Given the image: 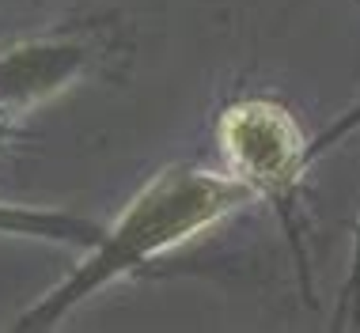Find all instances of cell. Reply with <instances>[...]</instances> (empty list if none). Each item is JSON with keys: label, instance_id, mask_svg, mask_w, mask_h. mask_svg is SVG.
<instances>
[{"label": "cell", "instance_id": "cell-1", "mask_svg": "<svg viewBox=\"0 0 360 333\" xmlns=\"http://www.w3.org/2000/svg\"><path fill=\"white\" fill-rule=\"evenodd\" d=\"M250 201H255L250 185H243L231 174L186 166V163H174L167 171H160L148 185H141V193L122 209V216L110 228H103L99 242L87 250L80 266L15 322V329L31 333V329L57 326L87 296L103 292L106 284L122 277L141 273L160 254L201 235L205 228L220 223L224 216H231L236 209H243Z\"/></svg>", "mask_w": 360, "mask_h": 333}, {"label": "cell", "instance_id": "cell-2", "mask_svg": "<svg viewBox=\"0 0 360 333\" xmlns=\"http://www.w3.org/2000/svg\"><path fill=\"white\" fill-rule=\"evenodd\" d=\"M356 122H360V110H353L338 129L319 136L315 144H307L296 117L274 99H239L220 114L217 136H220L224 159H228V174L239 178L243 185H250L255 197H266L277 209L281 228H285L292 254L300 261L304 284H307V261H304V239H300V223H296L300 182H304V171L315 159V152H323L326 144L345 136Z\"/></svg>", "mask_w": 360, "mask_h": 333}, {"label": "cell", "instance_id": "cell-4", "mask_svg": "<svg viewBox=\"0 0 360 333\" xmlns=\"http://www.w3.org/2000/svg\"><path fill=\"white\" fill-rule=\"evenodd\" d=\"M0 235L38 239V242H65V247L91 250L103 235V223L76 216V212H61V209H31V204L0 201Z\"/></svg>", "mask_w": 360, "mask_h": 333}, {"label": "cell", "instance_id": "cell-3", "mask_svg": "<svg viewBox=\"0 0 360 333\" xmlns=\"http://www.w3.org/2000/svg\"><path fill=\"white\" fill-rule=\"evenodd\" d=\"M91 65L80 38H27L0 53V114H23L65 91Z\"/></svg>", "mask_w": 360, "mask_h": 333}, {"label": "cell", "instance_id": "cell-5", "mask_svg": "<svg viewBox=\"0 0 360 333\" xmlns=\"http://www.w3.org/2000/svg\"><path fill=\"white\" fill-rule=\"evenodd\" d=\"M342 311L345 315H338L334 326H360V235H356V261H353V273H349V288H345Z\"/></svg>", "mask_w": 360, "mask_h": 333}]
</instances>
